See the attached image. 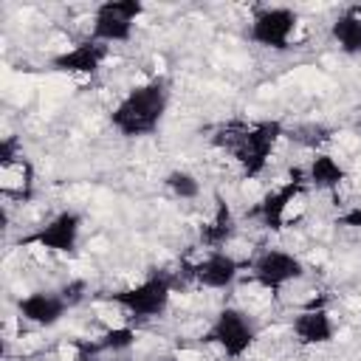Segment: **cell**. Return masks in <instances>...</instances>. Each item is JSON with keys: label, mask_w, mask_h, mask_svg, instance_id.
Masks as SVG:
<instances>
[{"label": "cell", "mask_w": 361, "mask_h": 361, "mask_svg": "<svg viewBox=\"0 0 361 361\" xmlns=\"http://www.w3.org/2000/svg\"><path fill=\"white\" fill-rule=\"evenodd\" d=\"M282 135L285 127L276 118H254V121L231 118L214 127L212 144L234 161V166L245 180H257L265 175Z\"/></svg>", "instance_id": "1"}, {"label": "cell", "mask_w": 361, "mask_h": 361, "mask_svg": "<svg viewBox=\"0 0 361 361\" xmlns=\"http://www.w3.org/2000/svg\"><path fill=\"white\" fill-rule=\"evenodd\" d=\"M172 104V87L164 76H149L138 85H133L130 90H124V96L113 104L107 121L110 127L127 138V141H138V138H152Z\"/></svg>", "instance_id": "2"}, {"label": "cell", "mask_w": 361, "mask_h": 361, "mask_svg": "<svg viewBox=\"0 0 361 361\" xmlns=\"http://www.w3.org/2000/svg\"><path fill=\"white\" fill-rule=\"evenodd\" d=\"M172 293H175V276L169 271H152L133 285L99 293V299L116 305L133 322H152L166 316L172 305Z\"/></svg>", "instance_id": "3"}, {"label": "cell", "mask_w": 361, "mask_h": 361, "mask_svg": "<svg viewBox=\"0 0 361 361\" xmlns=\"http://www.w3.org/2000/svg\"><path fill=\"white\" fill-rule=\"evenodd\" d=\"M257 338H259V327H257L254 316L248 310H243L240 305H223L212 316V322L203 333V341L214 344L228 361H243L254 350Z\"/></svg>", "instance_id": "4"}, {"label": "cell", "mask_w": 361, "mask_h": 361, "mask_svg": "<svg viewBox=\"0 0 361 361\" xmlns=\"http://www.w3.org/2000/svg\"><path fill=\"white\" fill-rule=\"evenodd\" d=\"M307 189H310V186H307L305 166H293L282 183L271 186V189L245 212V217L254 220L257 226H262L265 231H282V228L290 223V209H293V203H296Z\"/></svg>", "instance_id": "5"}, {"label": "cell", "mask_w": 361, "mask_h": 361, "mask_svg": "<svg viewBox=\"0 0 361 361\" xmlns=\"http://www.w3.org/2000/svg\"><path fill=\"white\" fill-rule=\"evenodd\" d=\"M245 271L257 288L279 296L288 285H293L305 276L307 265L299 254H293L282 245H265L245 262Z\"/></svg>", "instance_id": "6"}, {"label": "cell", "mask_w": 361, "mask_h": 361, "mask_svg": "<svg viewBox=\"0 0 361 361\" xmlns=\"http://www.w3.org/2000/svg\"><path fill=\"white\" fill-rule=\"evenodd\" d=\"M299 31V11L290 6H262L251 14L245 37L257 48L285 54L293 48Z\"/></svg>", "instance_id": "7"}, {"label": "cell", "mask_w": 361, "mask_h": 361, "mask_svg": "<svg viewBox=\"0 0 361 361\" xmlns=\"http://www.w3.org/2000/svg\"><path fill=\"white\" fill-rule=\"evenodd\" d=\"M144 17V3L141 0H104L99 6H93L90 14V31L87 37L113 48V45H124L133 39L138 20Z\"/></svg>", "instance_id": "8"}, {"label": "cell", "mask_w": 361, "mask_h": 361, "mask_svg": "<svg viewBox=\"0 0 361 361\" xmlns=\"http://www.w3.org/2000/svg\"><path fill=\"white\" fill-rule=\"evenodd\" d=\"M82 228H85V217L76 209H62V212H54L39 226H34L28 234H23L20 245L39 248L48 254H73L79 248Z\"/></svg>", "instance_id": "9"}, {"label": "cell", "mask_w": 361, "mask_h": 361, "mask_svg": "<svg viewBox=\"0 0 361 361\" xmlns=\"http://www.w3.org/2000/svg\"><path fill=\"white\" fill-rule=\"evenodd\" d=\"M245 271V262L237 259L228 248H200V257L183 268V276L206 290H228Z\"/></svg>", "instance_id": "10"}, {"label": "cell", "mask_w": 361, "mask_h": 361, "mask_svg": "<svg viewBox=\"0 0 361 361\" xmlns=\"http://www.w3.org/2000/svg\"><path fill=\"white\" fill-rule=\"evenodd\" d=\"M288 330L299 347H327L336 341V333H338L336 319L324 299H310L307 305H302L290 316Z\"/></svg>", "instance_id": "11"}, {"label": "cell", "mask_w": 361, "mask_h": 361, "mask_svg": "<svg viewBox=\"0 0 361 361\" xmlns=\"http://www.w3.org/2000/svg\"><path fill=\"white\" fill-rule=\"evenodd\" d=\"M107 59H110V48L102 45V42H96V39H90V37H85V39L73 42L71 48L54 54V56L48 59V68L56 71V73L90 76V79H93V76L104 68Z\"/></svg>", "instance_id": "12"}, {"label": "cell", "mask_w": 361, "mask_h": 361, "mask_svg": "<svg viewBox=\"0 0 361 361\" xmlns=\"http://www.w3.org/2000/svg\"><path fill=\"white\" fill-rule=\"evenodd\" d=\"M71 313V305L65 302V296L51 288H39V290H28L17 299V316L34 327H56L65 316Z\"/></svg>", "instance_id": "13"}, {"label": "cell", "mask_w": 361, "mask_h": 361, "mask_svg": "<svg viewBox=\"0 0 361 361\" xmlns=\"http://www.w3.org/2000/svg\"><path fill=\"white\" fill-rule=\"evenodd\" d=\"M234 234H237L234 209L228 206V200L223 195H214V209H212L209 220L200 223L197 243H200V248H228Z\"/></svg>", "instance_id": "14"}, {"label": "cell", "mask_w": 361, "mask_h": 361, "mask_svg": "<svg viewBox=\"0 0 361 361\" xmlns=\"http://www.w3.org/2000/svg\"><path fill=\"white\" fill-rule=\"evenodd\" d=\"M305 175H307V186L316 192H336L344 180H347V166L333 155V152H310L307 164H305Z\"/></svg>", "instance_id": "15"}, {"label": "cell", "mask_w": 361, "mask_h": 361, "mask_svg": "<svg viewBox=\"0 0 361 361\" xmlns=\"http://www.w3.org/2000/svg\"><path fill=\"white\" fill-rule=\"evenodd\" d=\"M327 34L344 56H361V6H344L330 20Z\"/></svg>", "instance_id": "16"}, {"label": "cell", "mask_w": 361, "mask_h": 361, "mask_svg": "<svg viewBox=\"0 0 361 361\" xmlns=\"http://www.w3.org/2000/svg\"><path fill=\"white\" fill-rule=\"evenodd\" d=\"M34 186H37V172L28 158H20L17 164L0 169V192L6 200L28 203L34 197Z\"/></svg>", "instance_id": "17"}, {"label": "cell", "mask_w": 361, "mask_h": 361, "mask_svg": "<svg viewBox=\"0 0 361 361\" xmlns=\"http://www.w3.org/2000/svg\"><path fill=\"white\" fill-rule=\"evenodd\" d=\"M135 341H138V330H135L130 322H124V324L107 327L104 333H99L93 341H87V344H82V347L90 350V353H96V355H102V353L124 355V353H130V350L135 347Z\"/></svg>", "instance_id": "18"}, {"label": "cell", "mask_w": 361, "mask_h": 361, "mask_svg": "<svg viewBox=\"0 0 361 361\" xmlns=\"http://www.w3.org/2000/svg\"><path fill=\"white\" fill-rule=\"evenodd\" d=\"M164 186L178 200H197L200 192H203L197 175H192L189 169H172V172H166L164 175Z\"/></svg>", "instance_id": "19"}, {"label": "cell", "mask_w": 361, "mask_h": 361, "mask_svg": "<svg viewBox=\"0 0 361 361\" xmlns=\"http://www.w3.org/2000/svg\"><path fill=\"white\" fill-rule=\"evenodd\" d=\"M288 138H293L296 144L307 147L310 152H319V149L330 141V130H327L324 124H302V127L290 130V133H288Z\"/></svg>", "instance_id": "20"}, {"label": "cell", "mask_w": 361, "mask_h": 361, "mask_svg": "<svg viewBox=\"0 0 361 361\" xmlns=\"http://www.w3.org/2000/svg\"><path fill=\"white\" fill-rule=\"evenodd\" d=\"M20 158H25V152H23V141H20V135L11 133V135H6V138L0 141V169L17 164Z\"/></svg>", "instance_id": "21"}, {"label": "cell", "mask_w": 361, "mask_h": 361, "mask_svg": "<svg viewBox=\"0 0 361 361\" xmlns=\"http://www.w3.org/2000/svg\"><path fill=\"white\" fill-rule=\"evenodd\" d=\"M59 293L65 296V302L71 305V310L79 305V302H85L90 293H87V282L85 279H68L65 285H59Z\"/></svg>", "instance_id": "22"}, {"label": "cell", "mask_w": 361, "mask_h": 361, "mask_svg": "<svg viewBox=\"0 0 361 361\" xmlns=\"http://www.w3.org/2000/svg\"><path fill=\"white\" fill-rule=\"evenodd\" d=\"M336 226L341 228H361V206H350L336 217Z\"/></svg>", "instance_id": "23"}, {"label": "cell", "mask_w": 361, "mask_h": 361, "mask_svg": "<svg viewBox=\"0 0 361 361\" xmlns=\"http://www.w3.org/2000/svg\"><path fill=\"white\" fill-rule=\"evenodd\" d=\"M152 361H180L175 353H166V355H158V358H152Z\"/></svg>", "instance_id": "24"}, {"label": "cell", "mask_w": 361, "mask_h": 361, "mask_svg": "<svg viewBox=\"0 0 361 361\" xmlns=\"http://www.w3.org/2000/svg\"><path fill=\"white\" fill-rule=\"evenodd\" d=\"M355 127L361 130V110H358V118H355Z\"/></svg>", "instance_id": "25"}]
</instances>
